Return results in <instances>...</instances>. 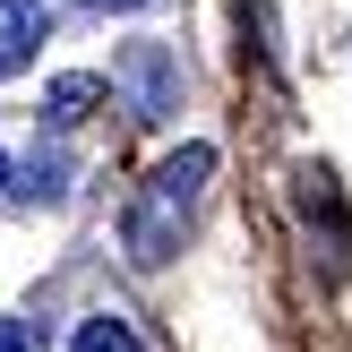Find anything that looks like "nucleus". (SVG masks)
<instances>
[{"label": "nucleus", "instance_id": "obj_4", "mask_svg": "<svg viewBox=\"0 0 352 352\" xmlns=\"http://www.w3.org/2000/svg\"><path fill=\"white\" fill-rule=\"evenodd\" d=\"M95 103H103V78H86V69H78V78H52V86H43V120H52V129H78Z\"/></svg>", "mask_w": 352, "mask_h": 352}, {"label": "nucleus", "instance_id": "obj_7", "mask_svg": "<svg viewBox=\"0 0 352 352\" xmlns=\"http://www.w3.org/2000/svg\"><path fill=\"white\" fill-rule=\"evenodd\" d=\"M0 352H43V327L34 318H0Z\"/></svg>", "mask_w": 352, "mask_h": 352}, {"label": "nucleus", "instance_id": "obj_8", "mask_svg": "<svg viewBox=\"0 0 352 352\" xmlns=\"http://www.w3.org/2000/svg\"><path fill=\"white\" fill-rule=\"evenodd\" d=\"M78 9H146V0H78Z\"/></svg>", "mask_w": 352, "mask_h": 352}, {"label": "nucleus", "instance_id": "obj_5", "mask_svg": "<svg viewBox=\"0 0 352 352\" xmlns=\"http://www.w3.org/2000/svg\"><path fill=\"white\" fill-rule=\"evenodd\" d=\"M9 198H26V206H52V198H69V164H60V155H34V164L26 172H9Z\"/></svg>", "mask_w": 352, "mask_h": 352}, {"label": "nucleus", "instance_id": "obj_2", "mask_svg": "<svg viewBox=\"0 0 352 352\" xmlns=\"http://www.w3.org/2000/svg\"><path fill=\"white\" fill-rule=\"evenodd\" d=\"M120 78L138 86V112H146V120H164L172 103H181V78H172V52H164V43H129Z\"/></svg>", "mask_w": 352, "mask_h": 352}, {"label": "nucleus", "instance_id": "obj_6", "mask_svg": "<svg viewBox=\"0 0 352 352\" xmlns=\"http://www.w3.org/2000/svg\"><path fill=\"white\" fill-rule=\"evenodd\" d=\"M69 352H146V344L129 336V318H86V327H78V344H69Z\"/></svg>", "mask_w": 352, "mask_h": 352}, {"label": "nucleus", "instance_id": "obj_3", "mask_svg": "<svg viewBox=\"0 0 352 352\" xmlns=\"http://www.w3.org/2000/svg\"><path fill=\"white\" fill-rule=\"evenodd\" d=\"M34 52H43V0H0V78H17Z\"/></svg>", "mask_w": 352, "mask_h": 352}, {"label": "nucleus", "instance_id": "obj_9", "mask_svg": "<svg viewBox=\"0 0 352 352\" xmlns=\"http://www.w3.org/2000/svg\"><path fill=\"white\" fill-rule=\"evenodd\" d=\"M0 189H9V155H0Z\"/></svg>", "mask_w": 352, "mask_h": 352}, {"label": "nucleus", "instance_id": "obj_1", "mask_svg": "<svg viewBox=\"0 0 352 352\" xmlns=\"http://www.w3.org/2000/svg\"><path fill=\"white\" fill-rule=\"evenodd\" d=\"M206 181H215V146H181V155L155 164V181L138 189L129 223H120V241H129L138 267H164V258L181 250V232H189V215H198Z\"/></svg>", "mask_w": 352, "mask_h": 352}]
</instances>
